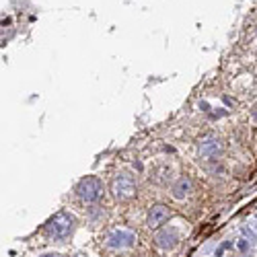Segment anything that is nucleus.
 Wrapping results in <instances>:
<instances>
[{
	"mask_svg": "<svg viewBox=\"0 0 257 257\" xmlns=\"http://www.w3.org/2000/svg\"><path fill=\"white\" fill-rule=\"evenodd\" d=\"M41 257H62V255H58V253H46V255H41Z\"/></svg>",
	"mask_w": 257,
	"mask_h": 257,
	"instance_id": "6e6552de",
	"label": "nucleus"
},
{
	"mask_svg": "<svg viewBox=\"0 0 257 257\" xmlns=\"http://www.w3.org/2000/svg\"><path fill=\"white\" fill-rule=\"evenodd\" d=\"M134 243H136V237L130 230H113L105 241V245L111 247V249H127Z\"/></svg>",
	"mask_w": 257,
	"mask_h": 257,
	"instance_id": "f03ea898",
	"label": "nucleus"
},
{
	"mask_svg": "<svg viewBox=\"0 0 257 257\" xmlns=\"http://www.w3.org/2000/svg\"><path fill=\"white\" fill-rule=\"evenodd\" d=\"M101 194H103V185L97 179H84L78 185V196L84 202H95V200H99Z\"/></svg>",
	"mask_w": 257,
	"mask_h": 257,
	"instance_id": "7ed1b4c3",
	"label": "nucleus"
},
{
	"mask_svg": "<svg viewBox=\"0 0 257 257\" xmlns=\"http://www.w3.org/2000/svg\"><path fill=\"white\" fill-rule=\"evenodd\" d=\"M189 191H191V183H189V179H179L177 183H175V187H173V196L177 198V200H181V198H185V196H189Z\"/></svg>",
	"mask_w": 257,
	"mask_h": 257,
	"instance_id": "0eeeda50",
	"label": "nucleus"
},
{
	"mask_svg": "<svg viewBox=\"0 0 257 257\" xmlns=\"http://www.w3.org/2000/svg\"><path fill=\"white\" fill-rule=\"evenodd\" d=\"M155 241L161 249H175L179 245V232L175 228H165V230L157 232Z\"/></svg>",
	"mask_w": 257,
	"mask_h": 257,
	"instance_id": "39448f33",
	"label": "nucleus"
},
{
	"mask_svg": "<svg viewBox=\"0 0 257 257\" xmlns=\"http://www.w3.org/2000/svg\"><path fill=\"white\" fill-rule=\"evenodd\" d=\"M74 257H87V255H84V253H78V255H74Z\"/></svg>",
	"mask_w": 257,
	"mask_h": 257,
	"instance_id": "1a4fd4ad",
	"label": "nucleus"
},
{
	"mask_svg": "<svg viewBox=\"0 0 257 257\" xmlns=\"http://www.w3.org/2000/svg\"><path fill=\"white\" fill-rule=\"evenodd\" d=\"M113 194L117 200H125L134 194V181L127 177V175H119L115 181H113Z\"/></svg>",
	"mask_w": 257,
	"mask_h": 257,
	"instance_id": "423d86ee",
	"label": "nucleus"
},
{
	"mask_svg": "<svg viewBox=\"0 0 257 257\" xmlns=\"http://www.w3.org/2000/svg\"><path fill=\"white\" fill-rule=\"evenodd\" d=\"M74 226H76V220H74L72 214L58 212L56 216L46 224V234L54 241H64L74 232Z\"/></svg>",
	"mask_w": 257,
	"mask_h": 257,
	"instance_id": "f257e3e1",
	"label": "nucleus"
},
{
	"mask_svg": "<svg viewBox=\"0 0 257 257\" xmlns=\"http://www.w3.org/2000/svg\"><path fill=\"white\" fill-rule=\"evenodd\" d=\"M169 218H171L169 208L163 206V204H159V206H153L151 212H148V220H146V224H148V228H159V226H163Z\"/></svg>",
	"mask_w": 257,
	"mask_h": 257,
	"instance_id": "20e7f679",
	"label": "nucleus"
}]
</instances>
